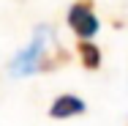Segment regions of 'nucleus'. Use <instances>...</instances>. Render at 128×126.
<instances>
[{"label":"nucleus","instance_id":"obj_1","mask_svg":"<svg viewBox=\"0 0 128 126\" xmlns=\"http://www.w3.org/2000/svg\"><path fill=\"white\" fill-rule=\"evenodd\" d=\"M44 44H46V27H41L38 36L30 41V47L22 50L14 58L11 71H14V74H30V71L41 69V66H44Z\"/></svg>","mask_w":128,"mask_h":126},{"label":"nucleus","instance_id":"obj_2","mask_svg":"<svg viewBox=\"0 0 128 126\" xmlns=\"http://www.w3.org/2000/svg\"><path fill=\"white\" fill-rule=\"evenodd\" d=\"M68 25H71V30L76 33L79 38L96 36L98 19H96V14H93V3H90V0H79V3H74V6L68 8Z\"/></svg>","mask_w":128,"mask_h":126},{"label":"nucleus","instance_id":"obj_3","mask_svg":"<svg viewBox=\"0 0 128 126\" xmlns=\"http://www.w3.org/2000/svg\"><path fill=\"white\" fill-rule=\"evenodd\" d=\"M79 112H84V101L79 99V96H71V93L57 96L54 104L49 107L52 118H71V115H79Z\"/></svg>","mask_w":128,"mask_h":126},{"label":"nucleus","instance_id":"obj_4","mask_svg":"<svg viewBox=\"0 0 128 126\" xmlns=\"http://www.w3.org/2000/svg\"><path fill=\"white\" fill-rule=\"evenodd\" d=\"M79 58H82L84 69H90V71L101 66V50L93 41H87V38H82V44H79Z\"/></svg>","mask_w":128,"mask_h":126}]
</instances>
